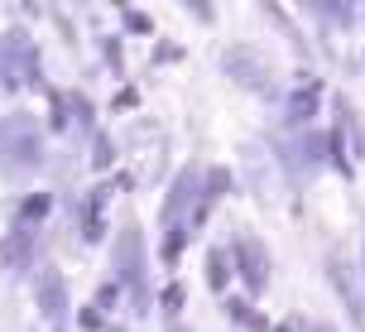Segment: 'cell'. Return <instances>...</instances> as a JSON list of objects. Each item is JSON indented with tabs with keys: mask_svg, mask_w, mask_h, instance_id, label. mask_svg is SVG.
Segmentation results:
<instances>
[{
	"mask_svg": "<svg viewBox=\"0 0 365 332\" xmlns=\"http://www.w3.org/2000/svg\"><path fill=\"white\" fill-rule=\"evenodd\" d=\"M38 303H43L48 318L63 313V279H58V270H43V275H38Z\"/></svg>",
	"mask_w": 365,
	"mask_h": 332,
	"instance_id": "cell-1",
	"label": "cell"
},
{
	"mask_svg": "<svg viewBox=\"0 0 365 332\" xmlns=\"http://www.w3.org/2000/svg\"><path fill=\"white\" fill-rule=\"evenodd\" d=\"M240 260H245V284L264 289V251H259V241H240Z\"/></svg>",
	"mask_w": 365,
	"mask_h": 332,
	"instance_id": "cell-2",
	"label": "cell"
},
{
	"mask_svg": "<svg viewBox=\"0 0 365 332\" xmlns=\"http://www.w3.org/2000/svg\"><path fill=\"white\" fill-rule=\"evenodd\" d=\"M317 332H327V328H317Z\"/></svg>",
	"mask_w": 365,
	"mask_h": 332,
	"instance_id": "cell-3",
	"label": "cell"
}]
</instances>
